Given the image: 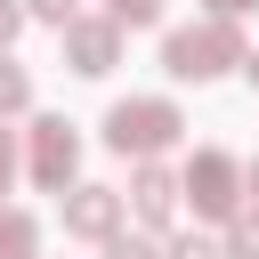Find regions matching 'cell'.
Returning <instances> with one entry per match:
<instances>
[{
  "mask_svg": "<svg viewBox=\"0 0 259 259\" xmlns=\"http://www.w3.org/2000/svg\"><path fill=\"white\" fill-rule=\"evenodd\" d=\"M24 97H32V81H24V73H16V65H0V113H16V105H24Z\"/></svg>",
  "mask_w": 259,
  "mask_h": 259,
  "instance_id": "9c48e42d",
  "label": "cell"
},
{
  "mask_svg": "<svg viewBox=\"0 0 259 259\" xmlns=\"http://www.w3.org/2000/svg\"><path fill=\"white\" fill-rule=\"evenodd\" d=\"M170 259H227V251H219V243H202V235H186V243H178Z\"/></svg>",
  "mask_w": 259,
  "mask_h": 259,
  "instance_id": "7c38bea8",
  "label": "cell"
},
{
  "mask_svg": "<svg viewBox=\"0 0 259 259\" xmlns=\"http://www.w3.org/2000/svg\"><path fill=\"white\" fill-rule=\"evenodd\" d=\"M210 8H219V16H243V8H259V0H210Z\"/></svg>",
  "mask_w": 259,
  "mask_h": 259,
  "instance_id": "e0dca14e",
  "label": "cell"
},
{
  "mask_svg": "<svg viewBox=\"0 0 259 259\" xmlns=\"http://www.w3.org/2000/svg\"><path fill=\"white\" fill-rule=\"evenodd\" d=\"M235 186H243V170H235L227 154H194V162H186V194H194V210L227 219V210H235Z\"/></svg>",
  "mask_w": 259,
  "mask_h": 259,
  "instance_id": "3957f363",
  "label": "cell"
},
{
  "mask_svg": "<svg viewBox=\"0 0 259 259\" xmlns=\"http://www.w3.org/2000/svg\"><path fill=\"white\" fill-rule=\"evenodd\" d=\"M243 178H251V194H259V162H251V170H243Z\"/></svg>",
  "mask_w": 259,
  "mask_h": 259,
  "instance_id": "d6986e66",
  "label": "cell"
},
{
  "mask_svg": "<svg viewBox=\"0 0 259 259\" xmlns=\"http://www.w3.org/2000/svg\"><path fill=\"white\" fill-rule=\"evenodd\" d=\"M8 170H16V146H8V130H0V194H8Z\"/></svg>",
  "mask_w": 259,
  "mask_h": 259,
  "instance_id": "9a60e30c",
  "label": "cell"
},
{
  "mask_svg": "<svg viewBox=\"0 0 259 259\" xmlns=\"http://www.w3.org/2000/svg\"><path fill=\"white\" fill-rule=\"evenodd\" d=\"M113 24H65V49H73V73H105L113 65Z\"/></svg>",
  "mask_w": 259,
  "mask_h": 259,
  "instance_id": "5b68a950",
  "label": "cell"
},
{
  "mask_svg": "<svg viewBox=\"0 0 259 259\" xmlns=\"http://www.w3.org/2000/svg\"><path fill=\"white\" fill-rule=\"evenodd\" d=\"M113 259H154V243H138V235H121V243H113Z\"/></svg>",
  "mask_w": 259,
  "mask_h": 259,
  "instance_id": "5bb4252c",
  "label": "cell"
},
{
  "mask_svg": "<svg viewBox=\"0 0 259 259\" xmlns=\"http://www.w3.org/2000/svg\"><path fill=\"white\" fill-rule=\"evenodd\" d=\"M32 251V219L24 210H0V259H24Z\"/></svg>",
  "mask_w": 259,
  "mask_h": 259,
  "instance_id": "ba28073f",
  "label": "cell"
},
{
  "mask_svg": "<svg viewBox=\"0 0 259 259\" xmlns=\"http://www.w3.org/2000/svg\"><path fill=\"white\" fill-rule=\"evenodd\" d=\"M105 8H113V24H154L162 0H105Z\"/></svg>",
  "mask_w": 259,
  "mask_h": 259,
  "instance_id": "8fae6325",
  "label": "cell"
},
{
  "mask_svg": "<svg viewBox=\"0 0 259 259\" xmlns=\"http://www.w3.org/2000/svg\"><path fill=\"white\" fill-rule=\"evenodd\" d=\"M32 178H40V186H65V178H73V130H65V121H40V138H32Z\"/></svg>",
  "mask_w": 259,
  "mask_h": 259,
  "instance_id": "277c9868",
  "label": "cell"
},
{
  "mask_svg": "<svg viewBox=\"0 0 259 259\" xmlns=\"http://www.w3.org/2000/svg\"><path fill=\"white\" fill-rule=\"evenodd\" d=\"M105 138H113V154H162V146L178 138V113H170L162 97H130V105L105 113Z\"/></svg>",
  "mask_w": 259,
  "mask_h": 259,
  "instance_id": "7a4b0ae2",
  "label": "cell"
},
{
  "mask_svg": "<svg viewBox=\"0 0 259 259\" xmlns=\"http://www.w3.org/2000/svg\"><path fill=\"white\" fill-rule=\"evenodd\" d=\"M8 40H16V8L0 0V49H8Z\"/></svg>",
  "mask_w": 259,
  "mask_h": 259,
  "instance_id": "2e32d148",
  "label": "cell"
},
{
  "mask_svg": "<svg viewBox=\"0 0 259 259\" xmlns=\"http://www.w3.org/2000/svg\"><path fill=\"white\" fill-rule=\"evenodd\" d=\"M32 16H49V24H73V0H32Z\"/></svg>",
  "mask_w": 259,
  "mask_h": 259,
  "instance_id": "4fadbf2b",
  "label": "cell"
},
{
  "mask_svg": "<svg viewBox=\"0 0 259 259\" xmlns=\"http://www.w3.org/2000/svg\"><path fill=\"white\" fill-rule=\"evenodd\" d=\"M170 73L178 81H210V73H227V65H243V40L227 32V16L219 24H194V32H170Z\"/></svg>",
  "mask_w": 259,
  "mask_h": 259,
  "instance_id": "6da1fadb",
  "label": "cell"
},
{
  "mask_svg": "<svg viewBox=\"0 0 259 259\" xmlns=\"http://www.w3.org/2000/svg\"><path fill=\"white\" fill-rule=\"evenodd\" d=\"M113 219H121V202H113L105 186H81V194L65 202V227H81V235H113Z\"/></svg>",
  "mask_w": 259,
  "mask_h": 259,
  "instance_id": "8992f818",
  "label": "cell"
},
{
  "mask_svg": "<svg viewBox=\"0 0 259 259\" xmlns=\"http://www.w3.org/2000/svg\"><path fill=\"white\" fill-rule=\"evenodd\" d=\"M170 202H178V186L162 170H138V219H170Z\"/></svg>",
  "mask_w": 259,
  "mask_h": 259,
  "instance_id": "52a82bcc",
  "label": "cell"
},
{
  "mask_svg": "<svg viewBox=\"0 0 259 259\" xmlns=\"http://www.w3.org/2000/svg\"><path fill=\"white\" fill-rule=\"evenodd\" d=\"M243 73H251V81H259V57H243Z\"/></svg>",
  "mask_w": 259,
  "mask_h": 259,
  "instance_id": "ac0fdd59",
  "label": "cell"
},
{
  "mask_svg": "<svg viewBox=\"0 0 259 259\" xmlns=\"http://www.w3.org/2000/svg\"><path fill=\"white\" fill-rule=\"evenodd\" d=\"M227 251H235V259H259V210H251V219H235V235H227Z\"/></svg>",
  "mask_w": 259,
  "mask_h": 259,
  "instance_id": "30bf717a",
  "label": "cell"
}]
</instances>
